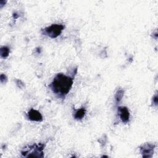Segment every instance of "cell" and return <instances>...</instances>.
Here are the masks:
<instances>
[{"label":"cell","instance_id":"7c38bea8","mask_svg":"<svg viewBox=\"0 0 158 158\" xmlns=\"http://www.w3.org/2000/svg\"><path fill=\"white\" fill-rule=\"evenodd\" d=\"M6 3V1L1 0V1H0V7H1V8H2V7L5 5Z\"/></svg>","mask_w":158,"mask_h":158},{"label":"cell","instance_id":"8992f818","mask_svg":"<svg viewBox=\"0 0 158 158\" xmlns=\"http://www.w3.org/2000/svg\"><path fill=\"white\" fill-rule=\"evenodd\" d=\"M28 118L31 121L41 122L43 121V116L41 114L34 109H31L27 113Z\"/></svg>","mask_w":158,"mask_h":158},{"label":"cell","instance_id":"7a4b0ae2","mask_svg":"<svg viewBox=\"0 0 158 158\" xmlns=\"http://www.w3.org/2000/svg\"><path fill=\"white\" fill-rule=\"evenodd\" d=\"M45 145L44 144H34L28 146L25 150L21 152L23 157H43L44 152L43 149Z\"/></svg>","mask_w":158,"mask_h":158},{"label":"cell","instance_id":"6da1fadb","mask_svg":"<svg viewBox=\"0 0 158 158\" xmlns=\"http://www.w3.org/2000/svg\"><path fill=\"white\" fill-rule=\"evenodd\" d=\"M73 83L72 77L60 73L55 76L49 86L54 94L60 98H64L70 91Z\"/></svg>","mask_w":158,"mask_h":158},{"label":"cell","instance_id":"3957f363","mask_svg":"<svg viewBox=\"0 0 158 158\" xmlns=\"http://www.w3.org/2000/svg\"><path fill=\"white\" fill-rule=\"evenodd\" d=\"M65 26L62 24H52L51 25L43 29L42 33L43 34L48 36L51 38L54 39L61 34Z\"/></svg>","mask_w":158,"mask_h":158},{"label":"cell","instance_id":"52a82bcc","mask_svg":"<svg viewBox=\"0 0 158 158\" xmlns=\"http://www.w3.org/2000/svg\"><path fill=\"white\" fill-rule=\"evenodd\" d=\"M86 113V109L85 107H81L79 109H77L75 110L73 117L77 120H81L82 119Z\"/></svg>","mask_w":158,"mask_h":158},{"label":"cell","instance_id":"30bf717a","mask_svg":"<svg viewBox=\"0 0 158 158\" xmlns=\"http://www.w3.org/2000/svg\"><path fill=\"white\" fill-rule=\"evenodd\" d=\"M0 80L1 83H4V82H6L7 81V77L4 74H1V77H0Z\"/></svg>","mask_w":158,"mask_h":158},{"label":"cell","instance_id":"277c9868","mask_svg":"<svg viewBox=\"0 0 158 158\" xmlns=\"http://www.w3.org/2000/svg\"><path fill=\"white\" fill-rule=\"evenodd\" d=\"M155 145L150 143H146L140 147V152L143 157H151L154 152Z\"/></svg>","mask_w":158,"mask_h":158},{"label":"cell","instance_id":"9c48e42d","mask_svg":"<svg viewBox=\"0 0 158 158\" xmlns=\"http://www.w3.org/2000/svg\"><path fill=\"white\" fill-rule=\"evenodd\" d=\"M123 94H124V91L123 89H118L117 91V92L115 93V101L117 103L119 102L122 100V99L123 96Z\"/></svg>","mask_w":158,"mask_h":158},{"label":"cell","instance_id":"8fae6325","mask_svg":"<svg viewBox=\"0 0 158 158\" xmlns=\"http://www.w3.org/2000/svg\"><path fill=\"white\" fill-rule=\"evenodd\" d=\"M152 102H153V103H154L156 106L157 105V94H156L153 96Z\"/></svg>","mask_w":158,"mask_h":158},{"label":"cell","instance_id":"5b68a950","mask_svg":"<svg viewBox=\"0 0 158 158\" xmlns=\"http://www.w3.org/2000/svg\"><path fill=\"white\" fill-rule=\"evenodd\" d=\"M118 112L122 122L127 123L130 120V112L127 107L120 106L118 107Z\"/></svg>","mask_w":158,"mask_h":158},{"label":"cell","instance_id":"ba28073f","mask_svg":"<svg viewBox=\"0 0 158 158\" xmlns=\"http://www.w3.org/2000/svg\"><path fill=\"white\" fill-rule=\"evenodd\" d=\"M10 50L7 46H2L0 48V54L1 57L5 59L9 55Z\"/></svg>","mask_w":158,"mask_h":158}]
</instances>
